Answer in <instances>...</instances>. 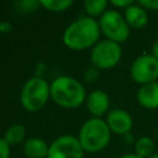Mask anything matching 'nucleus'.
I'll list each match as a JSON object with an SVG mask.
<instances>
[{
	"mask_svg": "<svg viewBox=\"0 0 158 158\" xmlns=\"http://www.w3.org/2000/svg\"><path fill=\"white\" fill-rule=\"evenodd\" d=\"M138 4L146 10H158V0H139Z\"/></svg>",
	"mask_w": 158,
	"mask_h": 158,
	"instance_id": "obj_20",
	"label": "nucleus"
},
{
	"mask_svg": "<svg viewBox=\"0 0 158 158\" xmlns=\"http://www.w3.org/2000/svg\"><path fill=\"white\" fill-rule=\"evenodd\" d=\"M106 123L111 132L117 135H127L132 128V117L131 115L122 109H112L106 116Z\"/></svg>",
	"mask_w": 158,
	"mask_h": 158,
	"instance_id": "obj_9",
	"label": "nucleus"
},
{
	"mask_svg": "<svg viewBox=\"0 0 158 158\" xmlns=\"http://www.w3.org/2000/svg\"><path fill=\"white\" fill-rule=\"evenodd\" d=\"M52 100L63 107H77L85 100L83 84L73 77L60 75L49 85Z\"/></svg>",
	"mask_w": 158,
	"mask_h": 158,
	"instance_id": "obj_2",
	"label": "nucleus"
},
{
	"mask_svg": "<svg viewBox=\"0 0 158 158\" xmlns=\"http://www.w3.org/2000/svg\"><path fill=\"white\" fill-rule=\"evenodd\" d=\"M111 4H112L114 6L126 9V7L131 6V5L133 4V1H132V0H111Z\"/></svg>",
	"mask_w": 158,
	"mask_h": 158,
	"instance_id": "obj_21",
	"label": "nucleus"
},
{
	"mask_svg": "<svg viewBox=\"0 0 158 158\" xmlns=\"http://www.w3.org/2000/svg\"><path fill=\"white\" fill-rule=\"evenodd\" d=\"M151 54L154 57V58H157L158 59V38L153 42V44H152V48H151Z\"/></svg>",
	"mask_w": 158,
	"mask_h": 158,
	"instance_id": "obj_23",
	"label": "nucleus"
},
{
	"mask_svg": "<svg viewBox=\"0 0 158 158\" xmlns=\"http://www.w3.org/2000/svg\"><path fill=\"white\" fill-rule=\"evenodd\" d=\"M100 36L99 22L93 17L85 16L73 21L63 33V42L74 51H81L98 43Z\"/></svg>",
	"mask_w": 158,
	"mask_h": 158,
	"instance_id": "obj_1",
	"label": "nucleus"
},
{
	"mask_svg": "<svg viewBox=\"0 0 158 158\" xmlns=\"http://www.w3.org/2000/svg\"><path fill=\"white\" fill-rule=\"evenodd\" d=\"M73 4L72 0H40V5L53 12H60L67 10Z\"/></svg>",
	"mask_w": 158,
	"mask_h": 158,
	"instance_id": "obj_16",
	"label": "nucleus"
},
{
	"mask_svg": "<svg viewBox=\"0 0 158 158\" xmlns=\"http://www.w3.org/2000/svg\"><path fill=\"white\" fill-rule=\"evenodd\" d=\"M48 149L49 147L47 143L38 137L27 138L23 143V152L28 158H46L48 156Z\"/></svg>",
	"mask_w": 158,
	"mask_h": 158,
	"instance_id": "obj_13",
	"label": "nucleus"
},
{
	"mask_svg": "<svg viewBox=\"0 0 158 158\" xmlns=\"http://www.w3.org/2000/svg\"><path fill=\"white\" fill-rule=\"evenodd\" d=\"M154 152V141L148 136H142L135 142V153L141 158H149Z\"/></svg>",
	"mask_w": 158,
	"mask_h": 158,
	"instance_id": "obj_14",
	"label": "nucleus"
},
{
	"mask_svg": "<svg viewBox=\"0 0 158 158\" xmlns=\"http://www.w3.org/2000/svg\"><path fill=\"white\" fill-rule=\"evenodd\" d=\"M99 26L107 40L116 43L125 42L130 36V26L125 17L116 10H106L99 20Z\"/></svg>",
	"mask_w": 158,
	"mask_h": 158,
	"instance_id": "obj_5",
	"label": "nucleus"
},
{
	"mask_svg": "<svg viewBox=\"0 0 158 158\" xmlns=\"http://www.w3.org/2000/svg\"><path fill=\"white\" fill-rule=\"evenodd\" d=\"M149 158H158V153H154V154H152Z\"/></svg>",
	"mask_w": 158,
	"mask_h": 158,
	"instance_id": "obj_25",
	"label": "nucleus"
},
{
	"mask_svg": "<svg viewBox=\"0 0 158 158\" xmlns=\"http://www.w3.org/2000/svg\"><path fill=\"white\" fill-rule=\"evenodd\" d=\"M17 5H19L23 11H33V10L40 5V1H35V0H23V1L17 2Z\"/></svg>",
	"mask_w": 158,
	"mask_h": 158,
	"instance_id": "obj_18",
	"label": "nucleus"
},
{
	"mask_svg": "<svg viewBox=\"0 0 158 158\" xmlns=\"http://www.w3.org/2000/svg\"><path fill=\"white\" fill-rule=\"evenodd\" d=\"M83 153L84 149L77 137L63 135L51 143L47 158H83Z\"/></svg>",
	"mask_w": 158,
	"mask_h": 158,
	"instance_id": "obj_8",
	"label": "nucleus"
},
{
	"mask_svg": "<svg viewBox=\"0 0 158 158\" xmlns=\"http://www.w3.org/2000/svg\"><path fill=\"white\" fill-rule=\"evenodd\" d=\"M157 139H158V131H157Z\"/></svg>",
	"mask_w": 158,
	"mask_h": 158,
	"instance_id": "obj_26",
	"label": "nucleus"
},
{
	"mask_svg": "<svg viewBox=\"0 0 158 158\" xmlns=\"http://www.w3.org/2000/svg\"><path fill=\"white\" fill-rule=\"evenodd\" d=\"M107 1L106 0H86L84 2V7L85 11L90 15V16H98L100 14H104L105 9H106Z\"/></svg>",
	"mask_w": 158,
	"mask_h": 158,
	"instance_id": "obj_17",
	"label": "nucleus"
},
{
	"mask_svg": "<svg viewBox=\"0 0 158 158\" xmlns=\"http://www.w3.org/2000/svg\"><path fill=\"white\" fill-rule=\"evenodd\" d=\"M121 158H141V157L137 156L136 153H127V154H123Z\"/></svg>",
	"mask_w": 158,
	"mask_h": 158,
	"instance_id": "obj_24",
	"label": "nucleus"
},
{
	"mask_svg": "<svg viewBox=\"0 0 158 158\" xmlns=\"http://www.w3.org/2000/svg\"><path fill=\"white\" fill-rule=\"evenodd\" d=\"M110 105V99L109 95L104 90H94L91 91L88 98H86V106L90 114L94 117H100L102 116Z\"/></svg>",
	"mask_w": 158,
	"mask_h": 158,
	"instance_id": "obj_10",
	"label": "nucleus"
},
{
	"mask_svg": "<svg viewBox=\"0 0 158 158\" xmlns=\"http://www.w3.org/2000/svg\"><path fill=\"white\" fill-rule=\"evenodd\" d=\"M111 131L100 117H91L86 120L79 131V142L84 151L95 153L104 149L110 141Z\"/></svg>",
	"mask_w": 158,
	"mask_h": 158,
	"instance_id": "obj_3",
	"label": "nucleus"
},
{
	"mask_svg": "<svg viewBox=\"0 0 158 158\" xmlns=\"http://www.w3.org/2000/svg\"><path fill=\"white\" fill-rule=\"evenodd\" d=\"M25 135H26L25 127L20 123H16L12 125L10 128H7L4 138L9 144H17L25 138Z\"/></svg>",
	"mask_w": 158,
	"mask_h": 158,
	"instance_id": "obj_15",
	"label": "nucleus"
},
{
	"mask_svg": "<svg viewBox=\"0 0 158 158\" xmlns=\"http://www.w3.org/2000/svg\"><path fill=\"white\" fill-rule=\"evenodd\" d=\"M123 17H125L127 25L132 28H136V30L144 27L148 22L147 11L139 4H132L131 6L126 7Z\"/></svg>",
	"mask_w": 158,
	"mask_h": 158,
	"instance_id": "obj_12",
	"label": "nucleus"
},
{
	"mask_svg": "<svg viewBox=\"0 0 158 158\" xmlns=\"http://www.w3.org/2000/svg\"><path fill=\"white\" fill-rule=\"evenodd\" d=\"M137 101L146 109H158V81L142 85L137 91Z\"/></svg>",
	"mask_w": 158,
	"mask_h": 158,
	"instance_id": "obj_11",
	"label": "nucleus"
},
{
	"mask_svg": "<svg viewBox=\"0 0 158 158\" xmlns=\"http://www.w3.org/2000/svg\"><path fill=\"white\" fill-rule=\"evenodd\" d=\"M0 158H10V144L5 138H0Z\"/></svg>",
	"mask_w": 158,
	"mask_h": 158,
	"instance_id": "obj_19",
	"label": "nucleus"
},
{
	"mask_svg": "<svg viewBox=\"0 0 158 158\" xmlns=\"http://www.w3.org/2000/svg\"><path fill=\"white\" fill-rule=\"evenodd\" d=\"M131 77L136 83L142 85L157 81L158 79V59L152 54L138 56L130 69Z\"/></svg>",
	"mask_w": 158,
	"mask_h": 158,
	"instance_id": "obj_7",
	"label": "nucleus"
},
{
	"mask_svg": "<svg viewBox=\"0 0 158 158\" xmlns=\"http://www.w3.org/2000/svg\"><path fill=\"white\" fill-rule=\"evenodd\" d=\"M49 95L51 90L48 83L41 77H33L23 84L20 100L27 111L35 112L46 105Z\"/></svg>",
	"mask_w": 158,
	"mask_h": 158,
	"instance_id": "obj_4",
	"label": "nucleus"
},
{
	"mask_svg": "<svg viewBox=\"0 0 158 158\" xmlns=\"http://www.w3.org/2000/svg\"><path fill=\"white\" fill-rule=\"evenodd\" d=\"M122 56L120 43L110 40L99 41L91 49V62L99 69H109L115 67Z\"/></svg>",
	"mask_w": 158,
	"mask_h": 158,
	"instance_id": "obj_6",
	"label": "nucleus"
},
{
	"mask_svg": "<svg viewBox=\"0 0 158 158\" xmlns=\"http://www.w3.org/2000/svg\"><path fill=\"white\" fill-rule=\"evenodd\" d=\"M12 28L11 23L7 21H1L0 22V32H10Z\"/></svg>",
	"mask_w": 158,
	"mask_h": 158,
	"instance_id": "obj_22",
	"label": "nucleus"
}]
</instances>
